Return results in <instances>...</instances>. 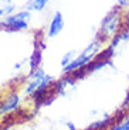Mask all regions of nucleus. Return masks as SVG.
Returning <instances> with one entry per match:
<instances>
[{
	"label": "nucleus",
	"instance_id": "nucleus-1",
	"mask_svg": "<svg viewBox=\"0 0 129 130\" xmlns=\"http://www.w3.org/2000/svg\"><path fill=\"white\" fill-rule=\"evenodd\" d=\"M57 81L54 75H50L40 67V68L34 69V71H29V74L24 76V79L20 84V89H21L23 98L30 99L36 93H40L43 91H47L54 85Z\"/></svg>",
	"mask_w": 129,
	"mask_h": 130
},
{
	"label": "nucleus",
	"instance_id": "nucleus-2",
	"mask_svg": "<svg viewBox=\"0 0 129 130\" xmlns=\"http://www.w3.org/2000/svg\"><path fill=\"white\" fill-rule=\"evenodd\" d=\"M126 17H128V14L123 13L122 7H119L118 4L112 7V10L104 17L102 23H101V28L98 30L97 40H99L101 42L111 41L125 27Z\"/></svg>",
	"mask_w": 129,
	"mask_h": 130
},
{
	"label": "nucleus",
	"instance_id": "nucleus-3",
	"mask_svg": "<svg viewBox=\"0 0 129 130\" xmlns=\"http://www.w3.org/2000/svg\"><path fill=\"white\" fill-rule=\"evenodd\" d=\"M101 51H102V42L95 38L81 51V54H78L75 57V59L71 64L67 65L65 68H62V74H74L80 69L87 68L88 65L101 54Z\"/></svg>",
	"mask_w": 129,
	"mask_h": 130
},
{
	"label": "nucleus",
	"instance_id": "nucleus-4",
	"mask_svg": "<svg viewBox=\"0 0 129 130\" xmlns=\"http://www.w3.org/2000/svg\"><path fill=\"white\" fill-rule=\"evenodd\" d=\"M23 95L20 93L19 88L10 89L3 96H0V123L3 119H7L9 116L17 113L21 109Z\"/></svg>",
	"mask_w": 129,
	"mask_h": 130
},
{
	"label": "nucleus",
	"instance_id": "nucleus-5",
	"mask_svg": "<svg viewBox=\"0 0 129 130\" xmlns=\"http://www.w3.org/2000/svg\"><path fill=\"white\" fill-rule=\"evenodd\" d=\"M30 20H31V11L30 10H21L19 13H13L11 16L6 17L0 21V30L9 32L24 31L29 28Z\"/></svg>",
	"mask_w": 129,
	"mask_h": 130
},
{
	"label": "nucleus",
	"instance_id": "nucleus-6",
	"mask_svg": "<svg viewBox=\"0 0 129 130\" xmlns=\"http://www.w3.org/2000/svg\"><path fill=\"white\" fill-rule=\"evenodd\" d=\"M78 79L71 74H62L61 78H58L54 84V89L58 98H72L77 91Z\"/></svg>",
	"mask_w": 129,
	"mask_h": 130
},
{
	"label": "nucleus",
	"instance_id": "nucleus-7",
	"mask_svg": "<svg viewBox=\"0 0 129 130\" xmlns=\"http://www.w3.org/2000/svg\"><path fill=\"white\" fill-rule=\"evenodd\" d=\"M45 48L44 37L38 38V36L36 34V40H34V47H33V52L29 58V71H34V69L41 67L43 61V51Z\"/></svg>",
	"mask_w": 129,
	"mask_h": 130
},
{
	"label": "nucleus",
	"instance_id": "nucleus-8",
	"mask_svg": "<svg viewBox=\"0 0 129 130\" xmlns=\"http://www.w3.org/2000/svg\"><path fill=\"white\" fill-rule=\"evenodd\" d=\"M64 16H62L61 11H55L54 16L51 19V23L48 26V32H47V36L48 38H54L57 37L60 32L64 30Z\"/></svg>",
	"mask_w": 129,
	"mask_h": 130
},
{
	"label": "nucleus",
	"instance_id": "nucleus-9",
	"mask_svg": "<svg viewBox=\"0 0 129 130\" xmlns=\"http://www.w3.org/2000/svg\"><path fill=\"white\" fill-rule=\"evenodd\" d=\"M50 130H80L75 123L68 119V117H60V119H55L54 122H51L50 124Z\"/></svg>",
	"mask_w": 129,
	"mask_h": 130
},
{
	"label": "nucleus",
	"instance_id": "nucleus-10",
	"mask_svg": "<svg viewBox=\"0 0 129 130\" xmlns=\"http://www.w3.org/2000/svg\"><path fill=\"white\" fill-rule=\"evenodd\" d=\"M16 10V4L13 0H0V17H6L11 16Z\"/></svg>",
	"mask_w": 129,
	"mask_h": 130
},
{
	"label": "nucleus",
	"instance_id": "nucleus-11",
	"mask_svg": "<svg viewBox=\"0 0 129 130\" xmlns=\"http://www.w3.org/2000/svg\"><path fill=\"white\" fill-rule=\"evenodd\" d=\"M50 0H33L29 6L30 11H41V10L45 9V6L48 4Z\"/></svg>",
	"mask_w": 129,
	"mask_h": 130
},
{
	"label": "nucleus",
	"instance_id": "nucleus-12",
	"mask_svg": "<svg viewBox=\"0 0 129 130\" xmlns=\"http://www.w3.org/2000/svg\"><path fill=\"white\" fill-rule=\"evenodd\" d=\"M75 57H77V52H75L74 50H71V51H67L64 55L61 57V67H62V68H65L67 65H70V64H71V62L75 59Z\"/></svg>",
	"mask_w": 129,
	"mask_h": 130
},
{
	"label": "nucleus",
	"instance_id": "nucleus-13",
	"mask_svg": "<svg viewBox=\"0 0 129 130\" xmlns=\"http://www.w3.org/2000/svg\"><path fill=\"white\" fill-rule=\"evenodd\" d=\"M0 130H17L14 123L11 122H3V123H0Z\"/></svg>",
	"mask_w": 129,
	"mask_h": 130
},
{
	"label": "nucleus",
	"instance_id": "nucleus-14",
	"mask_svg": "<svg viewBox=\"0 0 129 130\" xmlns=\"http://www.w3.org/2000/svg\"><path fill=\"white\" fill-rule=\"evenodd\" d=\"M118 122H121V124L123 126V129H125V130H129V113L126 115L123 119H121V120H118Z\"/></svg>",
	"mask_w": 129,
	"mask_h": 130
},
{
	"label": "nucleus",
	"instance_id": "nucleus-15",
	"mask_svg": "<svg viewBox=\"0 0 129 130\" xmlns=\"http://www.w3.org/2000/svg\"><path fill=\"white\" fill-rule=\"evenodd\" d=\"M118 6L122 7V9H125V7L129 6V0H118Z\"/></svg>",
	"mask_w": 129,
	"mask_h": 130
},
{
	"label": "nucleus",
	"instance_id": "nucleus-16",
	"mask_svg": "<svg viewBox=\"0 0 129 130\" xmlns=\"http://www.w3.org/2000/svg\"><path fill=\"white\" fill-rule=\"evenodd\" d=\"M30 130H38V129H34V127H33V129H30Z\"/></svg>",
	"mask_w": 129,
	"mask_h": 130
}]
</instances>
